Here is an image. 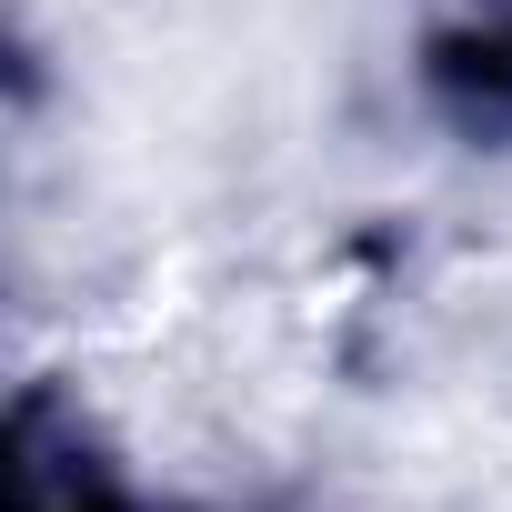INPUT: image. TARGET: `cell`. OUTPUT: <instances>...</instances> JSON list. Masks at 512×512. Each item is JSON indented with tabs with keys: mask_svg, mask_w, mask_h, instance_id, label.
<instances>
[{
	"mask_svg": "<svg viewBox=\"0 0 512 512\" xmlns=\"http://www.w3.org/2000/svg\"><path fill=\"white\" fill-rule=\"evenodd\" d=\"M442 81H452V91H482V101H512V31L452 41V51H442Z\"/></svg>",
	"mask_w": 512,
	"mask_h": 512,
	"instance_id": "obj_1",
	"label": "cell"
}]
</instances>
